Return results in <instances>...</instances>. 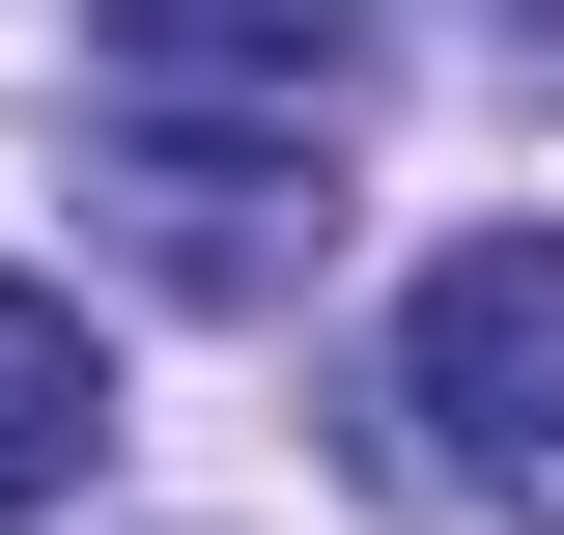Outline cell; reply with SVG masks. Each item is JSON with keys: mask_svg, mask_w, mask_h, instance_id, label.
Instances as JSON below:
<instances>
[{"mask_svg": "<svg viewBox=\"0 0 564 535\" xmlns=\"http://www.w3.org/2000/svg\"><path fill=\"white\" fill-rule=\"evenodd\" d=\"M85 85L141 141H339L367 113V0H85Z\"/></svg>", "mask_w": 564, "mask_h": 535, "instance_id": "cell-2", "label": "cell"}, {"mask_svg": "<svg viewBox=\"0 0 564 535\" xmlns=\"http://www.w3.org/2000/svg\"><path fill=\"white\" fill-rule=\"evenodd\" d=\"M85 479H113V338L0 254V507H85Z\"/></svg>", "mask_w": 564, "mask_h": 535, "instance_id": "cell-3", "label": "cell"}, {"mask_svg": "<svg viewBox=\"0 0 564 535\" xmlns=\"http://www.w3.org/2000/svg\"><path fill=\"white\" fill-rule=\"evenodd\" d=\"M395 423H423L452 507H536V535H564V226H452V254H423Z\"/></svg>", "mask_w": 564, "mask_h": 535, "instance_id": "cell-1", "label": "cell"}]
</instances>
